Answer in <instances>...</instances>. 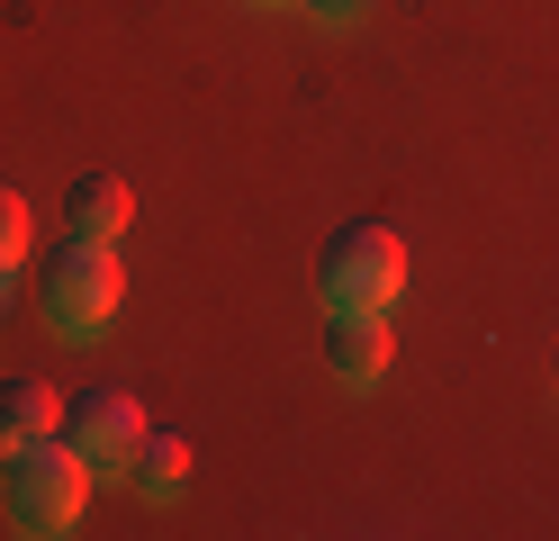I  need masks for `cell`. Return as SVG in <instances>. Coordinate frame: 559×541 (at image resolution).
I'll use <instances>...</instances> for the list:
<instances>
[{"mask_svg": "<svg viewBox=\"0 0 559 541\" xmlns=\"http://www.w3.org/2000/svg\"><path fill=\"white\" fill-rule=\"evenodd\" d=\"M127 298V280H118V244H63L55 262H46V325L63 343H91V334H109V316Z\"/></svg>", "mask_w": 559, "mask_h": 541, "instance_id": "1", "label": "cell"}, {"mask_svg": "<svg viewBox=\"0 0 559 541\" xmlns=\"http://www.w3.org/2000/svg\"><path fill=\"white\" fill-rule=\"evenodd\" d=\"M82 496H91V460L63 443V433H46V443H27L10 460V524L19 532H73Z\"/></svg>", "mask_w": 559, "mask_h": 541, "instance_id": "2", "label": "cell"}, {"mask_svg": "<svg viewBox=\"0 0 559 541\" xmlns=\"http://www.w3.org/2000/svg\"><path fill=\"white\" fill-rule=\"evenodd\" d=\"M317 289H325V307H389L406 289V244L389 226H343L317 252Z\"/></svg>", "mask_w": 559, "mask_h": 541, "instance_id": "3", "label": "cell"}, {"mask_svg": "<svg viewBox=\"0 0 559 541\" xmlns=\"http://www.w3.org/2000/svg\"><path fill=\"white\" fill-rule=\"evenodd\" d=\"M63 443L91 460V479H127L135 443H145V415H135L127 388H82V397H63Z\"/></svg>", "mask_w": 559, "mask_h": 541, "instance_id": "4", "label": "cell"}, {"mask_svg": "<svg viewBox=\"0 0 559 541\" xmlns=\"http://www.w3.org/2000/svg\"><path fill=\"white\" fill-rule=\"evenodd\" d=\"M325 371L343 388H379L389 379V316L379 307H334L325 316Z\"/></svg>", "mask_w": 559, "mask_h": 541, "instance_id": "5", "label": "cell"}, {"mask_svg": "<svg viewBox=\"0 0 559 541\" xmlns=\"http://www.w3.org/2000/svg\"><path fill=\"white\" fill-rule=\"evenodd\" d=\"M46 433H63V397L46 379H0V469L27 443H46Z\"/></svg>", "mask_w": 559, "mask_h": 541, "instance_id": "6", "label": "cell"}, {"mask_svg": "<svg viewBox=\"0 0 559 541\" xmlns=\"http://www.w3.org/2000/svg\"><path fill=\"white\" fill-rule=\"evenodd\" d=\"M63 216H73V235L82 244H118L127 226H135V190L118 172H82L73 180V199H63Z\"/></svg>", "mask_w": 559, "mask_h": 541, "instance_id": "7", "label": "cell"}, {"mask_svg": "<svg viewBox=\"0 0 559 541\" xmlns=\"http://www.w3.org/2000/svg\"><path fill=\"white\" fill-rule=\"evenodd\" d=\"M190 479V443L171 424H145V443H135V469H127V487H145V496H181Z\"/></svg>", "mask_w": 559, "mask_h": 541, "instance_id": "8", "label": "cell"}, {"mask_svg": "<svg viewBox=\"0 0 559 541\" xmlns=\"http://www.w3.org/2000/svg\"><path fill=\"white\" fill-rule=\"evenodd\" d=\"M0 262H10V271L27 262V199L10 190V180H0Z\"/></svg>", "mask_w": 559, "mask_h": 541, "instance_id": "9", "label": "cell"}, {"mask_svg": "<svg viewBox=\"0 0 559 541\" xmlns=\"http://www.w3.org/2000/svg\"><path fill=\"white\" fill-rule=\"evenodd\" d=\"M298 10H317V19H361L370 0H298Z\"/></svg>", "mask_w": 559, "mask_h": 541, "instance_id": "10", "label": "cell"}, {"mask_svg": "<svg viewBox=\"0 0 559 541\" xmlns=\"http://www.w3.org/2000/svg\"><path fill=\"white\" fill-rule=\"evenodd\" d=\"M0 316H10V262H0Z\"/></svg>", "mask_w": 559, "mask_h": 541, "instance_id": "11", "label": "cell"}]
</instances>
